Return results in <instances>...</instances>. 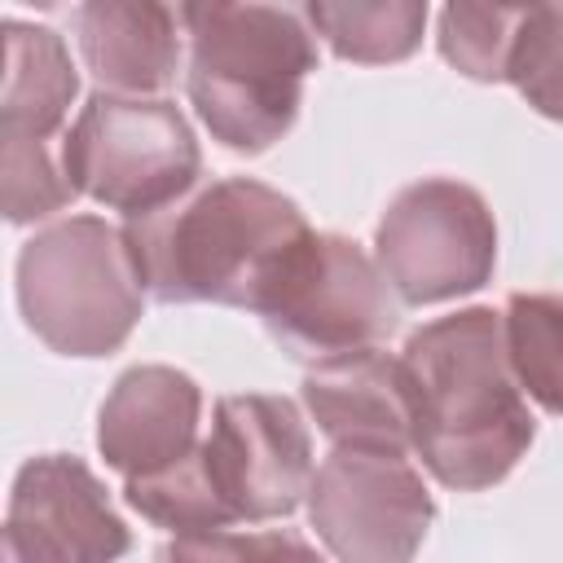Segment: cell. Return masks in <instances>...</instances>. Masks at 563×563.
I'll return each instance as SVG.
<instances>
[{
    "mask_svg": "<svg viewBox=\"0 0 563 563\" xmlns=\"http://www.w3.org/2000/svg\"><path fill=\"white\" fill-rule=\"evenodd\" d=\"M413 396V453L453 493L501 484L537 440V418L510 369L501 312L457 308L405 339Z\"/></svg>",
    "mask_w": 563,
    "mask_h": 563,
    "instance_id": "obj_1",
    "label": "cell"
},
{
    "mask_svg": "<svg viewBox=\"0 0 563 563\" xmlns=\"http://www.w3.org/2000/svg\"><path fill=\"white\" fill-rule=\"evenodd\" d=\"M123 233L154 303H224L251 312L268 303L312 238L299 202L251 176H224L194 198L128 216Z\"/></svg>",
    "mask_w": 563,
    "mask_h": 563,
    "instance_id": "obj_2",
    "label": "cell"
},
{
    "mask_svg": "<svg viewBox=\"0 0 563 563\" xmlns=\"http://www.w3.org/2000/svg\"><path fill=\"white\" fill-rule=\"evenodd\" d=\"M321 66L312 0H220L189 31L185 92L211 141L233 154L277 145Z\"/></svg>",
    "mask_w": 563,
    "mask_h": 563,
    "instance_id": "obj_3",
    "label": "cell"
},
{
    "mask_svg": "<svg viewBox=\"0 0 563 563\" xmlns=\"http://www.w3.org/2000/svg\"><path fill=\"white\" fill-rule=\"evenodd\" d=\"M18 308L57 356H110L145 312L128 233L101 216H66L18 251Z\"/></svg>",
    "mask_w": 563,
    "mask_h": 563,
    "instance_id": "obj_4",
    "label": "cell"
},
{
    "mask_svg": "<svg viewBox=\"0 0 563 563\" xmlns=\"http://www.w3.org/2000/svg\"><path fill=\"white\" fill-rule=\"evenodd\" d=\"M66 167L92 202L145 216L198 185L202 150L176 101L97 88L66 128Z\"/></svg>",
    "mask_w": 563,
    "mask_h": 563,
    "instance_id": "obj_5",
    "label": "cell"
},
{
    "mask_svg": "<svg viewBox=\"0 0 563 563\" xmlns=\"http://www.w3.org/2000/svg\"><path fill=\"white\" fill-rule=\"evenodd\" d=\"M374 260L409 308L462 299L493 282L497 220L479 189L422 176L387 202L374 229Z\"/></svg>",
    "mask_w": 563,
    "mask_h": 563,
    "instance_id": "obj_6",
    "label": "cell"
},
{
    "mask_svg": "<svg viewBox=\"0 0 563 563\" xmlns=\"http://www.w3.org/2000/svg\"><path fill=\"white\" fill-rule=\"evenodd\" d=\"M260 317L295 361L317 365L383 343L396 330L400 308L378 260H369L343 233H312L273 286Z\"/></svg>",
    "mask_w": 563,
    "mask_h": 563,
    "instance_id": "obj_7",
    "label": "cell"
},
{
    "mask_svg": "<svg viewBox=\"0 0 563 563\" xmlns=\"http://www.w3.org/2000/svg\"><path fill=\"white\" fill-rule=\"evenodd\" d=\"M308 523L343 563H405L435 523V501L409 453L330 444L308 484Z\"/></svg>",
    "mask_w": 563,
    "mask_h": 563,
    "instance_id": "obj_8",
    "label": "cell"
},
{
    "mask_svg": "<svg viewBox=\"0 0 563 563\" xmlns=\"http://www.w3.org/2000/svg\"><path fill=\"white\" fill-rule=\"evenodd\" d=\"M207 475L233 523H268L295 515L312 484V435L299 405L268 391L220 396L211 435L202 440Z\"/></svg>",
    "mask_w": 563,
    "mask_h": 563,
    "instance_id": "obj_9",
    "label": "cell"
},
{
    "mask_svg": "<svg viewBox=\"0 0 563 563\" xmlns=\"http://www.w3.org/2000/svg\"><path fill=\"white\" fill-rule=\"evenodd\" d=\"M132 532L106 484L70 453L22 462L4 510V554L13 563H110Z\"/></svg>",
    "mask_w": 563,
    "mask_h": 563,
    "instance_id": "obj_10",
    "label": "cell"
},
{
    "mask_svg": "<svg viewBox=\"0 0 563 563\" xmlns=\"http://www.w3.org/2000/svg\"><path fill=\"white\" fill-rule=\"evenodd\" d=\"M202 387L176 365H132L97 413V453L123 479L154 475L198 449Z\"/></svg>",
    "mask_w": 563,
    "mask_h": 563,
    "instance_id": "obj_11",
    "label": "cell"
},
{
    "mask_svg": "<svg viewBox=\"0 0 563 563\" xmlns=\"http://www.w3.org/2000/svg\"><path fill=\"white\" fill-rule=\"evenodd\" d=\"M303 409L330 444L413 453L409 374L405 361L387 356L378 343L317 361L303 374Z\"/></svg>",
    "mask_w": 563,
    "mask_h": 563,
    "instance_id": "obj_12",
    "label": "cell"
},
{
    "mask_svg": "<svg viewBox=\"0 0 563 563\" xmlns=\"http://www.w3.org/2000/svg\"><path fill=\"white\" fill-rule=\"evenodd\" d=\"M180 22L158 0H79L75 44L106 92L154 97L180 70Z\"/></svg>",
    "mask_w": 563,
    "mask_h": 563,
    "instance_id": "obj_13",
    "label": "cell"
},
{
    "mask_svg": "<svg viewBox=\"0 0 563 563\" xmlns=\"http://www.w3.org/2000/svg\"><path fill=\"white\" fill-rule=\"evenodd\" d=\"M79 97V70L57 31L35 22H4V92H0V145L9 141H62L66 114Z\"/></svg>",
    "mask_w": 563,
    "mask_h": 563,
    "instance_id": "obj_14",
    "label": "cell"
},
{
    "mask_svg": "<svg viewBox=\"0 0 563 563\" xmlns=\"http://www.w3.org/2000/svg\"><path fill=\"white\" fill-rule=\"evenodd\" d=\"M545 0H444L435 22L440 57L475 79V84H506L515 48Z\"/></svg>",
    "mask_w": 563,
    "mask_h": 563,
    "instance_id": "obj_15",
    "label": "cell"
},
{
    "mask_svg": "<svg viewBox=\"0 0 563 563\" xmlns=\"http://www.w3.org/2000/svg\"><path fill=\"white\" fill-rule=\"evenodd\" d=\"M431 0H312L317 31L339 62L396 66L422 48Z\"/></svg>",
    "mask_w": 563,
    "mask_h": 563,
    "instance_id": "obj_16",
    "label": "cell"
},
{
    "mask_svg": "<svg viewBox=\"0 0 563 563\" xmlns=\"http://www.w3.org/2000/svg\"><path fill=\"white\" fill-rule=\"evenodd\" d=\"M501 334L523 396L563 418V295L515 290L501 312Z\"/></svg>",
    "mask_w": 563,
    "mask_h": 563,
    "instance_id": "obj_17",
    "label": "cell"
},
{
    "mask_svg": "<svg viewBox=\"0 0 563 563\" xmlns=\"http://www.w3.org/2000/svg\"><path fill=\"white\" fill-rule=\"evenodd\" d=\"M0 189H4V220L35 224L79 198L70 167H66V136L62 141H9L0 145Z\"/></svg>",
    "mask_w": 563,
    "mask_h": 563,
    "instance_id": "obj_18",
    "label": "cell"
},
{
    "mask_svg": "<svg viewBox=\"0 0 563 563\" xmlns=\"http://www.w3.org/2000/svg\"><path fill=\"white\" fill-rule=\"evenodd\" d=\"M506 84H515L537 114L563 123V0H545V9L532 18Z\"/></svg>",
    "mask_w": 563,
    "mask_h": 563,
    "instance_id": "obj_19",
    "label": "cell"
},
{
    "mask_svg": "<svg viewBox=\"0 0 563 563\" xmlns=\"http://www.w3.org/2000/svg\"><path fill=\"white\" fill-rule=\"evenodd\" d=\"M268 550H295L308 554L299 537H238V528H216V532H185L176 537L163 554L167 559H220V554H268Z\"/></svg>",
    "mask_w": 563,
    "mask_h": 563,
    "instance_id": "obj_20",
    "label": "cell"
},
{
    "mask_svg": "<svg viewBox=\"0 0 563 563\" xmlns=\"http://www.w3.org/2000/svg\"><path fill=\"white\" fill-rule=\"evenodd\" d=\"M158 4H163V9L185 26V31H194V26H198V22H202L220 0H158Z\"/></svg>",
    "mask_w": 563,
    "mask_h": 563,
    "instance_id": "obj_21",
    "label": "cell"
},
{
    "mask_svg": "<svg viewBox=\"0 0 563 563\" xmlns=\"http://www.w3.org/2000/svg\"><path fill=\"white\" fill-rule=\"evenodd\" d=\"M22 4H31V9H57L62 0H22Z\"/></svg>",
    "mask_w": 563,
    "mask_h": 563,
    "instance_id": "obj_22",
    "label": "cell"
}]
</instances>
